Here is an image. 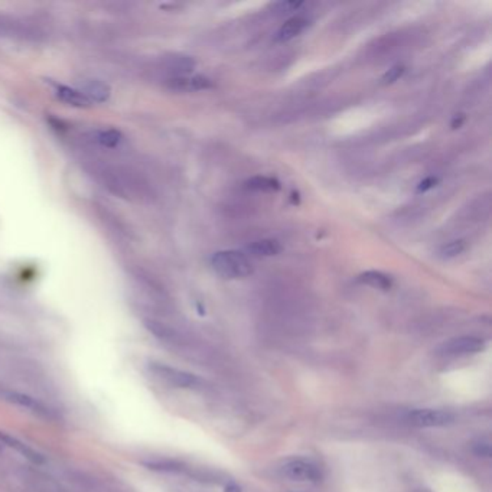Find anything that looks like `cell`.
Segmentation results:
<instances>
[{
	"label": "cell",
	"instance_id": "6da1fadb",
	"mask_svg": "<svg viewBox=\"0 0 492 492\" xmlns=\"http://www.w3.org/2000/svg\"><path fill=\"white\" fill-rule=\"evenodd\" d=\"M98 179L110 192L124 200L142 198L146 194V184L134 171L123 166H102L97 171Z\"/></svg>",
	"mask_w": 492,
	"mask_h": 492
},
{
	"label": "cell",
	"instance_id": "7a4b0ae2",
	"mask_svg": "<svg viewBox=\"0 0 492 492\" xmlns=\"http://www.w3.org/2000/svg\"><path fill=\"white\" fill-rule=\"evenodd\" d=\"M211 266L224 279H243L253 273L250 259L242 251L224 250L211 257Z\"/></svg>",
	"mask_w": 492,
	"mask_h": 492
},
{
	"label": "cell",
	"instance_id": "3957f363",
	"mask_svg": "<svg viewBox=\"0 0 492 492\" xmlns=\"http://www.w3.org/2000/svg\"><path fill=\"white\" fill-rule=\"evenodd\" d=\"M149 370L154 377L162 379L163 383L176 388H196L201 384V379L196 375L169 367V365L161 362H150Z\"/></svg>",
	"mask_w": 492,
	"mask_h": 492
},
{
	"label": "cell",
	"instance_id": "277c9868",
	"mask_svg": "<svg viewBox=\"0 0 492 492\" xmlns=\"http://www.w3.org/2000/svg\"><path fill=\"white\" fill-rule=\"evenodd\" d=\"M3 397H5V400L22 407V409L32 413L34 416H38L39 419L57 420V417H58L57 412H55L52 407H49L48 404H45L44 401H40L36 397H32L30 395H25V393L9 390V391L3 393Z\"/></svg>",
	"mask_w": 492,
	"mask_h": 492
},
{
	"label": "cell",
	"instance_id": "5b68a950",
	"mask_svg": "<svg viewBox=\"0 0 492 492\" xmlns=\"http://www.w3.org/2000/svg\"><path fill=\"white\" fill-rule=\"evenodd\" d=\"M455 416L446 410L417 409L407 413V421L419 427H442L451 425Z\"/></svg>",
	"mask_w": 492,
	"mask_h": 492
},
{
	"label": "cell",
	"instance_id": "8992f818",
	"mask_svg": "<svg viewBox=\"0 0 492 492\" xmlns=\"http://www.w3.org/2000/svg\"><path fill=\"white\" fill-rule=\"evenodd\" d=\"M485 342L476 336H459L445 342L441 347V353L445 355H469L484 351Z\"/></svg>",
	"mask_w": 492,
	"mask_h": 492
},
{
	"label": "cell",
	"instance_id": "52a82bcc",
	"mask_svg": "<svg viewBox=\"0 0 492 492\" xmlns=\"http://www.w3.org/2000/svg\"><path fill=\"white\" fill-rule=\"evenodd\" d=\"M282 472L292 481L315 482L320 478L319 469L315 465H312L311 462H306L302 459H294V460L286 462L282 468Z\"/></svg>",
	"mask_w": 492,
	"mask_h": 492
},
{
	"label": "cell",
	"instance_id": "ba28073f",
	"mask_svg": "<svg viewBox=\"0 0 492 492\" xmlns=\"http://www.w3.org/2000/svg\"><path fill=\"white\" fill-rule=\"evenodd\" d=\"M166 87L172 91L194 93V91L213 89L214 84L209 78L202 75H184V77H171L166 81Z\"/></svg>",
	"mask_w": 492,
	"mask_h": 492
},
{
	"label": "cell",
	"instance_id": "9c48e42d",
	"mask_svg": "<svg viewBox=\"0 0 492 492\" xmlns=\"http://www.w3.org/2000/svg\"><path fill=\"white\" fill-rule=\"evenodd\" d=\"M23 481L31 492H65V489H62V487L55 482L52 478L39 471L25 469Z\"/></svg>",
	"mask_w": 492,
	"mask_h": 492
},
{
	"label": "cell",
	"instance_id": "30bf717a",
	"mask_svg": "<svg viewBox=\"0 0 492 492\" xmlns=\"http://www.w3.org/2000/svg\"><path fill=\"white\" fill-rule=\"evenodd\" d=\"M196 62L192 57L182 54H169L162 58V68L166 73H169L171 77H184L192 73Z\"/></svg>",
	"mask_w": 492,
	"mask_h": 492
},
{
	"label": "cell",
	"instance_id": "8fae6325",
	"mask_svg": "<svg viewBox=\"0 0 492 492\" xmlns=\"http://www.w3.org/2000/svg\"><path fill=\"white\" fill-rule=\"evenodd\" d=\"M0 443L5 445V446H9L12 449H15L18 454H21L25 459H27L31 463H34V465H42V463H45L44 455H42L40 452H38L36 449L27 446L26 443H23L18 438H15V436H10V434H8L5 432H0Z\"/></svg>",
	"mask_w": 492,
	"mask_h": 492
},
{
	"label": "cell",
	"instance_id": "7c38bea8",
	"mask_svg": "<svg viewBox=\"0 0 492 492\" xmlns=\"http://www.w3.org/2000/svg\"><path fill=\"white\" fill-rule=\"evenodd\" d=\"M91 143L104 149H117L124 143V136L117 129H95L87 134Z\"/></svg>",
	"mask_w": 492,
	"mask_h": 492
},
{
	"label": "cell",
	"instance_id": "4fadbf2b",
	"mask_svg": "<svg viewBox=\"0 0 492 492\" xmlns=\"http://www.w3.org/2000/svg\"><path fill=\"white\" fill-rule=\"evenodd\" d=\"M52 86H54L55 95H57L62 103L77 107V108H87L91 106V102L80 91V89H71V87L64 86V84H58V82H54Z\"/></svg>",
	"mask_w": 492,
	"mask_h": 492
},
{
	"label": "cell",
	"instance_id": "5bb4252c",
	"mask_svg": "<svg viewBox=\"0 0 492 492\" xmlns=\"http://www.w3.org/2000/svg\"><path fill=\"white\" fill-rule=\"evenodd\" d=\"M35 31L31 26L15 19L0 16V36L9 38H35Z\"/></svg>",
	"mask_w": 492,
	"mask_h": 492
},
{
	"label": "cell",
	"instance_id": "9a60e30c",
	"mask_svg": "<svg viewBox=\"0 0 492 492\" xmlns=\"http://www.w3.org/2000/svg\"><path fill=\"white\" fill-rule=\"evenodd\" d=\"M80 91L86 95L89 100L93 103H106L111 95V89L106 82L98 80H89L84 81Z\"/></svg>",
	"mask_w": 492,
	"mask_h": 492
},
{
	"label": "cell",
	"instance_id": "2e32d148",
	"mask_svg": "<svg viewBox=\"0 0 492 492\" xmlns=\"http://www.w3.org/2000/svg\"><path fill=\"white\" fill-rule=\"evenodd\" d=\"M309 26V21L303 16H293L289 21H286L280 30L276 34V40L277 42H288L293 38H296L298 35H301L306 27Z\"/></svg>",
	"mask_w": 492,
	"mask_h": 492
},
{
	"label": "cell",
	"instance_id": "e0dca14e",
	"mask_svg": "<svg viewBox=\"0 0 492 492\" xmlns=\"http://www.w3.org/2000/svg\"><path fill=\"white\" fill-rule=\"evenodd\" d=\"M247 250L251 256L272 257V256H277L279 253H282V246H280L279 242L272 240V238H264V240L251 243L247 247Z\"/></svg>",
	"mask_w": 492,
	"mask_h": 492
},
{
	"label": "cell",
	"instance_id": "ac0fdd59",
	"mask_svg": "<svg viewBox=\"0 0 492 492\" xmlns=\"http://www.w3.org/2000/svg\"><path fill=\"white\" fill-rule=\"evenodd\" d=\"M358 282L362 285L371 286L374 289H379V290H390L393 286V280L390 276L377 272V270H370L361 273L358 276Z\"/></svg>",
	"mask_w": 492,
	"mask_h": 492
},
{
	"label": "cell",
	"instance_id": "d6986e66",
	"mask_svg": "<svg viewBox=\"0 0 492 492\" xmlns=\"http://www.w3.org/2000/svg\"><path fill=\"white\" fill-rule=\"evenodd\" d=\"M246 188L251 191L276 192L280 189V182L270 176H255L246 180Z\"/></svg>",
	"mask_w": 492,
	"mask_h": 492
},
{
	"label": "cell",
	"instance_id": "ffe728a7",
	"mask_svg": "<svg viewBox=\"0 0 492 492\" xmlns=\"http://www.w3.org/2000/svg\"><path fill=\"white\" fill-rule=\"evenodd\" d=\"M465 247H467V244L463 240L451 242V243H447V244L441 247L439 257L441 259H454V257L462 255L463 250H465Z\"/></svg>",
	"mask_w": 492,
	"mask_h": 492
},
{
	"label": "cell",
	"instance_id": "44dd1931",
	"mask_svg": "<svg viewBox=\"0 0 492 492\" xmlns=\"http://www.w3.org/2000/svg\"><path fill=\"white\" fill-rule=\"evenodd\" d=\"M404 71H406V69H404V67L403 65H396V67H393V68H390L388 69V71L383 75V78H382V84H384V86H390V84H393V82H396L403 74H404Z\"/></svg>",
	"mask_w": 492,
	"mask_h": 492
},
{
	"label": "cell",
	"instance_id": "7402d4cb",
	"mask_svg": "<svg viewBox=\"0 0 492 492\" xmlns=\"http://www.w3.org/2000/svg\"><path fill=\"white\" fill-rule=\"evenodd\" d=\"M302 5V2H280L273 6V10L276 15H289L292 12H296Z\"/></svg>",
	"mask_w": 492,
	"mask_h": 492
},
{
	"label": "cell",
	"instance_id": "603a6c76",
	"mask_svg": "<svg viewBox=\"0 0 492 492\" xmlns=\"http://www.w3.org/2000/svg\"><path fill=\"white\" fill-rule=\"evenodd\" d=\"M472 451L476 456L480 458H489L491 456V443L487 439H481L473 443Z\"/></svg>",
	"mask_w": 492,
	"mask_h": 492
},
{
	"label": "cell",
	"instance_id": "cb8c5ba5",
	"mask_svg": "<svg viewBox=\"0 0 492 492\" xmlns=\"http://www.w3.org/2000/svg\"><path fill=\"white\" fill-rule=\"evenodd\" d=\"M90 492H129L128 489H124L121 487H116V485H107V484H91V489Z\"/></svg>",
	"mask_w": 492,
	"mask_h": 492
},
{
	"label": "cell",
	"instance_id": "d4e9b609",
	"mask_svg": "<svg viewBox=\"0 0 492 492\" xmlns=\"http://www.w3.org/2000/svg\"><path fill=\"white\" fill-rule=\"evenodd\" d=\"M438 184H439V179H438V178L429 176V178H426V179H423V180L420 182L419 187H417V192H426V191L434 188Z\"/></svg>",
	"mask_w": 492,
	"mask_h": 492
},
{
	"label": "cell",
	"instance_id": "484cf974",
	"mask_svg": "<svg viewBox=\"0 0 492 492\" xmlns=\"http://www.w3.org/2000/svg\"><path fill=\"white\" fill-rule=\"evenodd\" d=\"M463 119H465V117H463L462 115H459V119H458V117H455V119H454V123H452V129H458L459 126L462 124Z\"/></svg>",
	"mask_w": 492,
	"mask_h": 492
},
{
	"label": "cell",
	"instance_id": "4316f807",
	"mask_svg": "<svg viewBox=\"0 0 492 492\" xmlns=\"http://www.w3.org/2000/svg\"><path fill=\"white\" fill-rule=\"evenodd\" d=\"M224 492H242V489H240V488H238L237 485L231 484V485H229V487L226 488V491H224Z\"/></svg>",
	"mask_w": 492,
	"mask_h": 492
},
{
	"label": "cell",
	"instance_id": "83f0119b",
	"mask_svg": "<svg viewBox=\"0 0 492 492\" xmlns=\"http://www.w3.org/2000/svg\"><path fill=\"white\" fill-rule=\"evenodd\" d=\"M0 451H2V443H0Z\"/></svg>",
	"mask_w": 492,
	"mask_h": 492
}]
</instances>
